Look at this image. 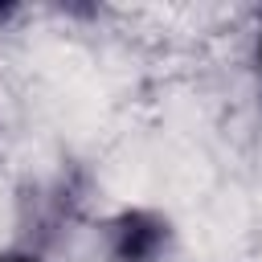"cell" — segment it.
<instances>
[{"instance_id":"cell-1","label":"cell","mask_w":262,"mask_h":262,"mask_svg":"<svg viewBox=\"0 0 262 262\" xmlns=\"http://www.w3.org/2000/svg\"><path fill=\"white\" fill-rule=\"evenodd\" d=\"M106 229H111V262H160L168 250V221L156 213L127 209Z\"/></svg>"},{"instance_id":"cell-2","label":"cell","mask_w":262,"mask_h":262,"mask_svg":"<svg viewBox=\"0 0 262 262\" xmlns=\"http://www.w3.org/2000/svg\"><path fill=\"white\" fill-rule=\"evenodd\" d=\"M0 262H45V258H37V254H29V250H4Z\"/></svg>"},{"instance_id":"cell-3","label":"cell","mask_w":262,"mask_h":262,"mask_svg":"<svg viewBox=\"0 0 262 262\" xmlns=\"http://www.w3.org/2000/svg\"><path fill=\"white\" fill-rule=\"evenodd\" d=\"M254 61H258V74H262V25H258V41H254Z\"/></svg>"}]
</instances>
